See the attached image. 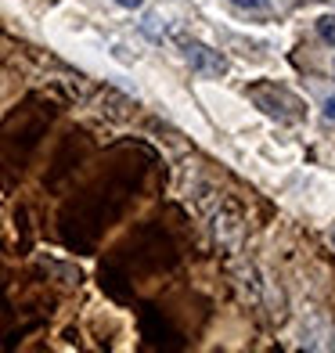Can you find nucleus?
<instances>
[{
    "instance_id": "423d86ee",
    "label": "nucleus",
    "mask_w": 335,
    "mask_h": 353,
    "mask_svg": "<svg viewBox=\"0 0 335 353\" xmlns=\"http://www.w3.org/2000/svg\"><path fill=\"white\" fill-rule=\"evenodd\" d=\"M332 72H335V61H332Z\"/></svg>"
},
{
    "instance_id": "f03ea898",
    "label": "nucleus",
    "mask_w": 335,
    "mask_h": 353,
    "mask_svg": "<svg viewBox=\"0 0 335 353\" xmlns=\"http://www.w3.org/2000/svg\"><path fill=\"white\" fill-rule=\"evenodd\" d=\"M317 37L335 47V14H321V19H317Z\"/></svg>"
},
{
    "instance_id": "7ed1b4c3",
    "label": "nucleus",
    "mask_w": 335,
    "mask_h": 353,
    "mask_svg": "<svg viewBox=\"0 0 335 353\" xmlns=\"http://www.w3.org/2000/svg\"><path fill=\"white\" fill-rule=\"evenodd\" d=\"M231 4L245 11H270V0H231Z\"/></svg>"
},
{
    "instance_id": "f257e3e1",
    "label": "nucleus",
    "mask_w": 335,
    "mask_h": 353,
    "mask_svg": "<svg viewBox=\"0 0 335 353\" xmlns=\"http://www.w3.org/2000/svg\"><path fill=\"white\" fill-rule=\"evenodd\" d=\"M184 58L191 61V69L202 72V76H223L227 72V58L213 47H205L199 40H184Z\"/></svg>"
},
{
    "instance_id": "39448f33",
    "label": "nucleus",
    "mask_w": 335,
    "mask_h": 353,
    "mask_svg": "<svg viewBox=\"0 0 335 353\" xmlns=\"http://www.w3.org/2000/svg\"><path fill=\"white\" fill-rule=\"evenodd\" d=\"M116 4H119V8H130V11H134V8H141V4H145V0H116Z\"/></svg>"
},
{
    "instance_id": "20e7f679",
    "label": "nucleus",
    "mask_w": 335,
    "mask_h": 353,
    "mask_svg": "<svg viewBox=\"0 0 335 353\" xmlns=\"http://www.w3.org/2000/svg\"><path fill=\"white\" fill-rule=\"evenodd\" d=\"M325 116L335 119V94H332V98H325Z\"/></svg>"
},
{
    "instance_id": "0eeeda50",
    "label": "nucleus",
    "mask_w": 335,
    "mask_h": 353,
    "mask_svg": "<svg viewBox=\"0 0 335 353\" xmlns=\"http://www.w3.org/2000/svg\"><path fill=\"white\" fill-rule=\"evenodd\" d=\"M332 242H335V234H332Z\"/></svg>"
}]
</instances>
